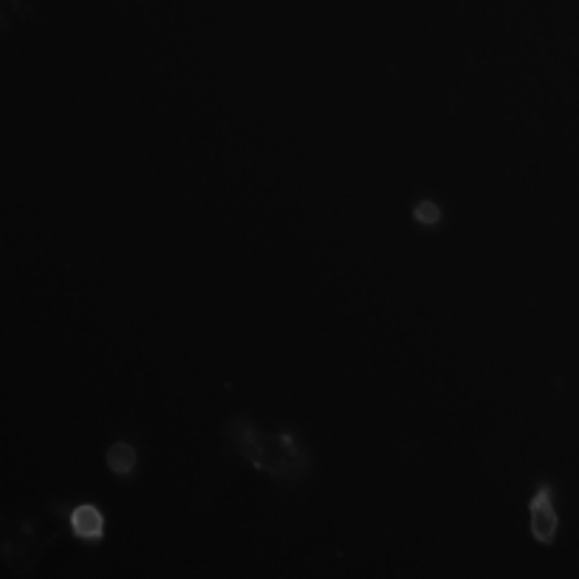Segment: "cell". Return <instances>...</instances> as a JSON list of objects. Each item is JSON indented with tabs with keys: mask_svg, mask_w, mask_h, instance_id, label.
<instances>
[{
	"mask_svg": "<svg viewBox=\"0 0 579 579\" xmlns=\"http://www.w3.org/2000/svg\"><path fill=\"white\" fill-rule=\"evenodd\" d=\"M68 528H71L77 541L99 543L105 537V514L99 512L93 503H79L68 514Z\"/></svg>",
	"mask_w": 579,
	"mask_h": 579,
	"instance_id": "3957f363",
	"label": "cell"
},
{
	"mask_svg": "<svg viewBox=\"0 0 579 579\" xmlns=\"http://www.w3.org/2000/svg\"><path fill=\"white\" fill-rule=\"evenodd\" d=\"M105 461H108V469H111L113 475H119V478H127V475L136 472L138 453H136V447H133V444L116 442V444H111V449H108Z\"/></svg>",
	"mask_w": 579,
	"mask_h": 579,
	"instance_id": "277c9868",
	"label": "cell"
},
{
	"mask_svg": "<svg viewBox=\"0 0 579 579\" xmlns=\"http://www.w3.org/2000/svg\"><path fill=\"white\" fill-rule=\"evenodd\" d=\"M235 453L257 472L269 475L280 483H300L311 472V455L303 438L289 430L266 433L249 422V415H232L224 427Z\"/></svg>",
	"mask_w": 579,
	"mask_h": 579,
	"instance_id": "6da1fadb",
	"label": "cell"
},
{
	"mask_svg": "<svg viewBox=\"0 0 579 579\" xmlns=\"http://www.w3.org/2000/svg\"><path fill=\"white\" fill-rule=\"evenodd\" d=\"M413 221L419 226L433 230V226L442 224V207L435 204V201H430V198H424V201H419V204L413 207Z\"/></svg>",
	"mask_w": 579,
	"mask_h": 579,
	"instance_id": "5b68a950",
	"label": "cell"
},
{
	"mask_svg": "<svg viewBox=\"0 0 579 579\" xmlns=\"http://www.w3.org/2000/svg\"><path fill=\"white\" fill-rule=\"evenodd\" d=\"M528 526H532V537L541 546H552L560 532V514L554 506V487L552 483H541L537 492L528 501Z\"/></svg>",
	"mask_w": 579,
	"mask_h": 579,
	"instance_id": "7a4b0ae2",
	"label": "cell"
}]
</instances>
